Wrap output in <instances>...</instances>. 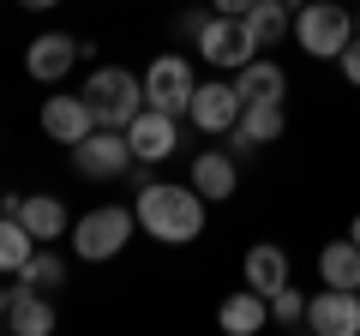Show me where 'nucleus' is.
Returning a JSON list of instances; mask_svg holds the SVG:
<instances>
[{"label":"nucleus","mask_w":360,"mask_h":336,"mask_svg":"<svg viewBox=\"0 0 360 336\" xmlns=\"http://www.w3.org/2000/svg\"><path fill=\"white\" fill-rule=\"evenodd\" d=\"M37 234H30L25 228V222H18V217H6V210H0V271H25V259H30V252H37Z\"/></svg>","instance_id":"22"},{"label":"nucleus","mask_w":360,"mask_h":336,"mask_svg":"<svg viewBox=\"0 0 360 336\" xmlns=\"http://www.w3.org/2000/svg\"><path fill=\"white\" fill-rule=\"evenodd\" d=\"M234 91H240V103H283V91H288V72L276 60H246L240 72H234Z\"/></svg>","instance_id":"16"},{"label":"nucleus","mask_w":360,"mask_h":336,"mask_svg":"<svg viewBox=\"0 0 360 336\" xmlns=\"http://www.w3.org/2000/svg\"><path fill=\"white\" fill-rule=\"evenodd\" d=\"M240 25H246V37H252L258 49H270V42L295 37V6H288V0H258L252 13H240Z\"/></svg>","instance_id":"18"},{"label":"nucleus","mask_w":360,"mask_h":336,"mask_svg":"<svg viewBox=\"0 0 360 336\" xmlns=\"http://www.w3.org/2000/svg\"><path fill=\"white\" fill-rule=\"evenodd\" d=\"M348 234H354V246H360V217H354V222H348Z\"/></svg>","instance_id":"30"},{"label":"nucleus","mask_w":360,"mask_h":336,"mask_svg":"<svg viewBox=\"0 0 360 336\" xmlns=\"http://www.w3.org/2000/svg\"><path fill=\"white\" fill-rule=\"evenodd\" d=\"M307 330L319 336H360V288H324L307 300Z\"/></svg>","instance_id":"10"},{"label":"nucleus","mask_w":360,"mask_h":336,"mask_svg":"<svg viewBox=\"0 0 360 336\" xmlns=\"http://www.w3.org/2000/svg\"><path fill=\"white\" fill-rule=\"evenodd\" d=\"M132 210H139V228L150 234L156 246H193L198 234H205L210 198L198 193L193 181H144Z\"/></svg>","instance_id":"1"},{"label":"nucleus","mask_w":360,"mask_h":336,"mask_svg":"<svg viewBox=\"0 0 360 336\" xmlns=\"http://www.w3.org/2000/svg\"><path fill=\"white\" fill-rule=\"evenodd\" d=\"M319 276H324V288H360V246H354V234H342V240H330L319 252Z\"/></svg>","instance_id":"19"},{"label":"nucleus","mask_w":360,"mask_h":336,"mask_svg":"<svg viewBox=\"0 0 360 336\" xmlns=\"http://www.w3.org/2000/svg\"><path fill=\"white\" fill-rule=\"evenodd\" d=\"M186 181H193L210 205H222V198H234V186H240V156L234 150H198Z\"/></svg>","instance_id":"13"},{"label":"nucleus","mask_w":360,"mask_h":336,"mask_svg":"<svg viewBox=\"0 0 360 336\" xmlns=\"http://www.w3.org/2000/svg\"><path fill=\"white\" fill-rule=\"evenodd\" d=\"M354 37H360V13H354Z\"/></svg>","instance_id":"31"},{"label":"nucleus","mask_w":360,"mask_h":336,"mask_svg":"<svg viewBox=\"0 0 360 336\" xmlns=\"http://www.w3.org/2000/svg\"><path fill=\"white\" fill-rule=\"evenodd\" d=\"M6 330L13 336H49L54 330V306L42 288H13V300H6Z\"/></svg>","instance_id":"14"},{"label":"nucleus","mask_w":360,"mask_h":336,"mask_svg":"<svg viewBox=\"0 0 360 336\" xmlns=\"http://www.w3.org/2000/svg\"><path fill=\"white\" fill-rule=\"evenodd\" d=\"M336 66H342V78H348V84L360 91V37H348V49L336 54Z\"/></svg>","instance_id":"25"},{"label":"nucleus","mask_w":360,"mask_h":336,"mask_svg":"<svg viewBox=\"0 0 360 336\" xmlns=\"http://www.w3.org/2000/svg\"><path fill=\"white\" fill-rule=\"evenodd\" d=\"M348 37H354L348 6H336V0H307V6H295V42H300V54H312V60H336V54L348 49Z\"/></svg>","instance_id":"4"},{"label":"nucleus","mask_w":360,"mask_h":336,"mask_svg":"<svg viewBox=\"0 0 360 336\" xmlns=\"http://www.w3.org/2000/svg\"><path fill=\"white\" fill-rule=\"evenodd\" d=\"M132 144L120 127H90L84 138L72 144V168L84 174V181H120V174H132Z\"/></svg>","instance_id":"5"},{"label":"nucleus","mask_w":360,"mask_h":336,"mask_svg":"<svg viewBox=\"0 0 360 336\" xmlns=\"http://www.w3.org/2000/svg\"><path fill=\"white\" fill-rule=\"evenodd\" d=\"M90 127H96V115H90V103H84V91H78V96H66V91H54L49 103H42V132H49L54 144H66V150H72V144L84 138Z\"/></svg>","instance_id":"12"},{"label":"nucleus","mask_w":360,"mask_h":336,"mask_svg":"<svg viewBox=\"0 0 360 336\" xmlns=\"http://www.w3.org/2000/svg\"><path fill=\"white\" fill-rule=\"evenodd\" d=\"M6 300H13V295H6V288H0V324H6Z\"/></svg>","instance_id":"29"},{"label":"nucleus","mask_w":360,"mask_h":336,"mask_svg":"<svg viewBox=\"0 0 360 336\" xmlns=\"http://www.w3.org/2000/svg\"><path fill=\"white\" fill-rule=\"evenodd\" d=\"M246 288H258V295H276V288H288V252L276 240H258L246 246Z\"/></svg>","instance_id":"15"},{"label":"nucleus","mask_w":360,"mask_h":336,"mask_svg":"<svg viewBox=\"0 0 360 336\" xmlns=\"http://www.w3.org/2000/svg\"><path fill=\"white\" fill-rule=\"evenodd\" d=\"M240 127L252 132V144H276L288 132V115H283V103H246L240 108Z\"/></svg>","instance_id":"23"},{"label":"nucleus","mask_w":360,"mask_h":336,"mask_svg":"<svg viewBox=\"0 0 360 336\" xmlns=\"http://www.w3.org/2000/svg\"><path fill=\"white\" fill-rule=\"evenodd\" d=\"M84 103L96 115V127H132V115L144 108V78L127 72V66H90L84 78Z\"/></svg>","instance_id":"2"},{"label":"nucleus","mask_w":360,"mask_h":336,"mask_svg":"<svg viewBox=\"0 0 360 336\" xmlns=\"http://www.w3.org/2000/svg\"><path fill=\"white\" fill-rule=\"evenodd\" d=\"M78 60H84V54H78V37H60V30H42L25 49V72L37 78V84H60Z\"/></svg>","instance_id":"11"},{"label":"nucleus","mask_w":360,"mask_h":336,"mask_svg":"<svg viewBox=\"0 0 360 336\" xmlns=\"http://www.w3.org/2000/svg\"><path fill=\"white\" fill-rule=\"evenodd\" d=\"M25 13H49V6H60V0H18Z\"/></svg>","instance_id":"28"},{"label":"nucleus","mask_w":360,"mask_h":336,"mask_svg":"<svg viewBox=\"0 0 360 336\" xmlns=\"http://www.w3.org/2000/svg\"><path fill=\"white\" fill-rule=\"evenodd\" d=\"M132 228H139V210H127V205H96V210H84V217L72 222V252H78L84 264H108V259L127 252Z\"/></svg>","instance_id":"3"},{"label":"nucleus","mask_w":360,"mask_h":336,"mask_svg":"<svg viewBox=\"0 0 360 336\" xmlns=\"http://www.w3.org/2000/svg\"><path fill=\"white\" fill-rule=\"evenodd\" d=\"M288 6H300V0H288Z\"/></svg>","instance_id":"32"},{"label":"nucleus","mask_w":360,"mask_h":336,"mask_svg":"<svg viewBox=\"0 0 360 336\" xmlns=\"http://www.w3.org/2000/svg\"><path fill=\"white\" fill-rule=\"evenodd\" d=\"M193 91H198V78H193V60L186 54H156L144 66V103L162 108V115H186Z\"/></svg>","instance_id":"6"},{"label":"nucleus","mask_w":360,"mask_h":336,"mask_svg":"<svg viewBox=\"0 0 360 336\" xmlns=\"http://www.w3.org/2000/svg\"><path fill=\"white\" fill-rule=\"evenodd\" d=\"M127 144H132L139 162H168V156L180 150V115H162V108L144 103L139 115H132V127H127Z\"/></svg>","instance_id":"9"},{"label":"nucleus","mask_w":360,"mask_h":336,"mask_svg":"<svg viewBox=\"0 0 360 336\" xmlns=\"http://www.w3.org/2000/svg\"><path fill=\"white\" fill-rule=\"evenodd\" d=\"M270 318H276V324H307V300L295 295V283L270 295Z\"/></svg>","instance_id":"24"},{"label":"nucleus","mask_w":360,"mask_h":336,"mask_svg":"<svg viewBox=\"0 0 360 336\" xmlns=\"http://www.w3.org/2000/svg\"><path fill=\"white\" fill-rule=\"evenodd\" d=\"M193 42H198V54H205L210 66H222V72H240V66L258 54V42L246 37V25H240V18H229V13H210L205 25H198Z\"/></svg>","instance_id":"7"},{"label":"nucleus","mask_w":360,"mask_h":336,"mask_svg":"<svg viewBox=\"0 0 360 336\" xmlns=\"http://www.w3.org/2000/svg\"><path fill=\"white\" fill-rule=\"evenodd\" d=\"M18 288L60 295V288H66V259H60V252H49V246H37V252L25 259V271H18Z\"/></svg>","instance_id":"21"},{"label":"nucleus","mask_w":360,"mask_h":336,"mask_svg":"<svg viewBox=\"0 0 360 336\" xmlns=\"http://www.w3.org/2000/svg\"><path fill=\"white\" fill-rule=\"evenodd\" d=\"M240 91H234V78H210V84H198L193 103H186V120H193L205 138H222V132L240 120Z\"/></svg>","instance_id":"8"},{"label":"nucleus","mask_w":360,"mask_h":336,"mask_svg":"<svg viewBox=\"0 0 360 336\" xmlns=\"http://www.w3.org/2000/svg\"><path fill=\"white\" fill-rule=\"evenodd\" d=\"M18 222L49 246V240H60V228H66V205L49 198V193H30V198H18Z\"/></svg>","instance_id":"20"},{"label":"nucleus","mask_w":360,"mask_h":336,"mask_svg":"<svg viewBox=\"0 0 360 336\" xmlns=\"http://www.w3.org/2000/svg\"><path fill=\"white\" fill-rule=\"evenodd\" d=\"M217 324H222L229 336H258V330L270 324V300L258 295V288H240V295H229V300H222Z\"/></svg>","instance_id":"17"},{"label":"nucleus","mask_w":360,"mask_h":336,"mask_svg":"<svg viewBox=\"0 0 360 336\" xmlns=\"http://www.w3.org/2000/svg\"><path fill=\"white\" fill-rule=\"evenodd\" d=\"M210 6H217V13H229V18H240V13H252L258 0H210Z\"/></svg>","instance_id":"26"},{"label":"nucleus","mask_w":360,"mask_h":336,"mask_svg":"<svg viewBox=\"0 0 360 336\" xmlns=\"http://www.w3.org/2000/svg\"><path fill=\"white\" fill-rule=\"evenodd\" d=\"M210 13H180V37H198V25H205Z\"/></svg>","instance_id":"27"}]
</instances>
